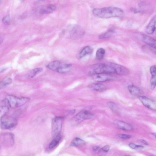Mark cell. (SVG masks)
I'll use <instances>...</instances> for the list:
<instances>
[{"label":"cell","mask_w":156,"mask_h":156,"mask_svg":"<svg viewBox=\"0 0 156 156\" xmlns=\"http://www.w3.org/2000/svg\"><path fill=\"white\" fill-rule=\"evenodd\" d=\"M92 13L95 16L103 19L121 17L124 13L122 9L115 7L94 8L92 10Z\"/></svg>","instance_id":"obj_1"},{"label":"cell","mask_w":156,"mask_h":156,"mask_svg":"<svg viewBox=\"0 0 156 156\" xmlns=\"http://www.w3.org/2000/svg\"><path fill=\"white\" fill-rule=\"evenodd\" d=\"M30 99L29 98L27 97H17L8 94L5 96L4 102L9 107L12 108H16L23 105Z\"/></svg>","instance_id":"obj_2"},{"label":"cell","mask_w":156,"mask_h":156,"mask_svg":"<svg viewBox=\"0 0 156 156\" xmlns=\"http://www.w3.org/2000/svg\"><path fill=\"white\" fill-rule=\"evenodd\" d=\"M72 65L69 63L59 60H55L48 63L47 67L49 69L60 73H65L69 72Z\"/></svg>","instance_id":"obj_3"},{"label":"cell","mask_w":156,"mask_h":156,"mask_svg":"<svg viewBox=\"0 0 156 156\" xmlns=\"http://www.w3.org/2000/svg\"><path fill=\"white\" fill-rule=\"evenodd\" d=\"M93 74L115 73L112 62L99 63L94 65L92 67Z\"/></svg>","instance_id":"obj_4"},{"label":"cell","mask_w":156,"mask_h":156,"mask_svg":"<svg viewBox=\"0 0 156 156\" xmlns=\"http://www.w3.org/2000/svg\"><path fill=\"white\" fill-rule=\"evenodd\" d=\"M17 124V120L14 117L5 115L2 116L0 120V126L3 129H9L16 127Z\"/></svg>","instance_id":"obj_5"},{"label":"cell","mask_w":156,"mask_h":156,"mask_svg":"<svg viewBox=\"0 0 156 156\" xmlns=\"http://www.w3.org/2000/svg\"><path fill=\"white\" fill-rule=\"evenodd\" d=\"M63 117L56 116L53 118L51 122V133L54 137L60 134Z\"/></svg>","instance_id":"obj_6"},{"label":"cell","mask_w":156,"mask_h":156,"mask_svg":"<svg viewBox=\"0 0 156 156\" xmlns=\"http://www.w3.org/2000/svg\"><path fill=\"white\" fill-rule=\"evenodd\" d=\"M0 142L5 146H12L14 143L13 134L10 133H2L0 136Z\"/></svg>","instance_id":"obj_7"},{"label":"cell","mask_w":156,"mask_h":156,"mask_svg":"<svg viewBox=\"0 0 156 156\" xmlns=\"http://www.w3.org/2000/svg\"><path fill=\"white\" fill-rule=\"evenodd\" d=\"M84 34V31L83 29L77 25L73 26L69 30L70 37L73 39H80L83 36Z\"/></svg>","instance_id":"obj_8"},{"label":"cell","mask_w":156,"mask_h":156,"mask_svg":"<svg viewBox=\"0 0 156 156\" xmlns=\"http://www.w3.org/2000/svg\"><path fill=\"white\" fill-rule=\"evenodd\" d=\"M94 115L93 114L87 109H84L78 113L75 117L76 122L80 123L83 120L92 118Z\"/></svg>","instance_id":"obj_9"},{"label":"cell","mask_w":156,"mask_h":156,"mask_svg":"<svg viewBox=\"0 0 156 156\" xmlns=\"http://www.w3.org/2000/svg\"><path fill=\"white\" fill-rule=\"evenodd\" d=\"M139 98L145 107L151 110H156V104L155 101L144 96H139Z\"/></svg>","instance_id":"obj_10"},{"label":"cell","mask_w":156,"mask_h":156,"mask_svg":"<svg viewBox=\"0 0 156 156\" xmlns=\"http://www.w3.org/2000/svg\"><path fill=\"white\" fill-rule=\"evenodd\" d=\"M138 37L140 40L147 44L153 48H156V40L154 38L144 34H140Z\"/></svg>","instance_id":"obj_11"},{"label":"cell","mask_w":156,"mask_h":156,"mask_svg":"<svg viewBox=\"0 0 156 156\" xmlns=\"http://www.w3.org/2000/svg\"><path fill=\"white\" fill-rule=\"evenodd\" d=\"M56 9V6L53 4L44 5L39 8L38 12L40 14H46L52 13Z\"/></svg>","instance_id":"obj_12"},{"label":"cell","mask_w":156,"mask_h":156,"mask_svg":"<svg viewBox=\"0 0 156 156\" xmlns=\"http://www.w3.org/2000/svg\"><path fill=\"white\" fill-rule=\"evenodd\" d=\"M115 73L117 75L125 76L128 75L129 73V70L126 67L121 65L112 63Z\"/></svg>","instance_id":"obj_13"},{"label":"cell","mask_w":156,"mask_h":156,"mask_svg":"<svg viewBox=\"0 0 156 156\" xmlns=\"http://www.w3.org/2000/svg\"><path fill=\"white\" fill-rule=\"evenodd\" d=\"M93 74L94 79L98 82H104L112 79V76L110 74L103 73Z\"/></svg>","instance_id":"obj_14"},{"label":"cell","mask_w":156,"mask_h":156,"mask_svg":"<svg viewBox=\"0 0 156 156\" xmlns=\"http://www.w3.org/2000/svg\"><path fill=\"white\" fill-rule=\"evenodd\" d=\"M156 16H154L151 20L145 29L146 32L148 34H152L155 29Z\"/></svg>","instance_id":"obj_15"},{"label":"cell","mask_w":156,"mask_h":156,"mask_svg":"<svg viewBox=\"0 0 156 156\" xmlns=\"http://www.w3.org/2000/svg\"><path fill=\"white\" fill-rule=\"evenodd\" d=\"M115 124L119 128L124 130L129 131L133 129V127L131 124L122 121H116L115 122Z\"/></svg>","instance_id":"obj_16"},{"label":"cell","mask_w":156,"mask_h":156,"mask_svg":"<svg viewBox=\"0 0 156 156\" xmlns=\"http://www.w3.org/2000/svg\"><path fill=\"white\" fill-rule=\"evenodd\" d=\"M129 93L134 96H140L141 94V90L137 87L133 85H129L128 87Z\"/></svg>","instance_id":"obj_17"},{"label":"cell","mask_w":156,"mask_h":156,"mask_svg":"<svg viewBox=\"0 0 156 156\" xmlns=\"http://www.w3.org/2000/svg\"><path fill=\"white\" fill-rule=\"evenodd\" d=\"M92 90L99 92L103 91L107 89V87L105 85L100 83H93L89 86Z\"/></svg>","instance_id":"obj_18"},{"label":"cell","mask_w":156,"mask_h":156,"mask_svg":"<svg viewBox=\"0 0 156 156\" xmlns=\"http://www.w3.org/2000/svg\"><path fill=\"white\" fill-rule=\"evenodd\" d=\"M62 139L61 134L54 137L49 145V148L50 150L54 148L59 144Z\"/></svg>","instance_id":"obj_19"},{"label":"cell","mask_w":156,"mask_h":156,"mask_svg":"<svg viewBox=\"0 0 156 156\" xmlns=\"http://www.w3.org/2000/svg\"><path fill=\"white\" fill-rule=\"evenodd\" d=\"M92 49L89 46H86L84 47L80 52L79 57L81 58L86 55L89 54L92 52Z\"/></svg>","instance_id":"obj_20"},{"label":"cell","mask_w":156,"mask_h":156,"mask_svg":"<svg viewBox=\"0 0 156 156\" xmlns=\"http://www.w3.org/2000/svg\"><path fill=\"white\" fill-rule=\"evenodd\" d=\"M85 141L82 139L78 138H75L70 144L69 146L72 147H77L85 144Z\"/></svg>","instance_id":"obj_21"},{"label":"cell","mask_w":156,"mask_h":156,"mask_svg":"<svg viewBox=\"0 0 156 156\" xmlns=\"http://www.w3.org/2000/svg\"><path fill=\"white\" fill-rule=\"evenodd\" d=\"M43 69L41 67L36 68L33 69L28 74V77L31 78L34 77L37 74L41 73Z\"/></svg>","instance_id":"obj_22"},{"label":"cell","mask_w":156,"mask_h":156,"mask_svg":"<svg viewBox=\"0 0 156 156\" xmlns=\"http://www.w3.org/2000/svg\"><path fill=\"white\" fill-rule=\"evenodd\" d=\"M105 50L103 48H98L96 52V57L97 59L100 60L103 58L105 54Z\"/></svg>","instance_id":"obj_23"},{"label":"cell","mask_w":156,"mask_h":156,"mask_svg":"<svg viewBox=\"0 0 156 156\" xmlns=\"http://www.w3.org/2000/svg\"><path fill=\"white\" fill-rule=\"evenodd\" d=\"M12 79L9 77H7L0 82V89L10 84L12 82Z\"/></svg>","instance_id":"obj_24"},{"label":"cell","mask_w":156,"mask_h":156,"mask_svg":"<svg viewBox=\"0 0 156 156\" xmlns=\"http://www.w3.org/2000/svg\"><path fill=\"white\" fill-rule=\"evenodd\" d=\"M107 105L110 109L114 113H118L119 109L116 105L114 102L109 101L107 103Z\"/></svg>","instance_id":"obj_25"},{"label":"cell","mask_w":156,"mask_h":156,"mask_svg":"<svg viewBox=\"0 0 156 156\" xmlns=\"http://www.w3.org/2000/svg\"><path fill=\"white\" fill-rule=\"evenodd\" d=\"M9 107L6 104L0 106V116L6 115L9 110Z\"/></svg>","instance_id":"obj_26"},{"label":"cell","mask_w":156,"mask_h":156,"mask_svg":"<svg viewBox=\"0 0 156 156\" xmlns=\"http://www.w3.org/2000/svg\"><path fill=\"white\" fill-rule=\"evenodd\" d=\"M112 30H110L106 32L103 34L99 35V38L100 39H103L107 38L110 37L113 32Z\"/></svg>","instance_id":"obj_27"},{"label":"cell","mask_w":156,"mask_h":156,"mask_svg":"<svg viewBox=\"0 0 156 156\" xmlns=\"http://www.w3.org/2000/svg\"><path fill=\"white\" fill-rule=\"evenodd\" d=\"M156 76H152L150 81V87L151 90H153L156 86Z\"/></svg>","instance_id":"obj_28"},{"label":"cell","mask_w":156,"mask_h":156,"mask_svg":"<svg viewBox=\"0 0 156 156\" xmlns=\"http://www.w3.org/2000/svg\"><path fill=\"white\" fill-rule=\"evenodd\" d=\"M3 23L5 25H9L10 22V18L9 15H7L4 17L2 19Z\"/></svg>","instance_id":"obj_29"},{"label":"cell","mask_w":156,"mask_h":156,"mask_svg":"<svg viewBox=\"0 0 156 156\" xmlns=\"http://www.w3.org/2000/svg\"><path fill=\"white\" fill-rule=\"evenodd\" d=\"M129 146L132 148L135 149H142L144 147L142 146L136 145L135 144L131 143L129 144Z\"/></svg>","instance_id":"obj_30"},{"label":"cell","mask_w":156,"mask_h":156,"mask_svg":"<svg viewBox=\"0 0 156 156\" xmlns=\"http://www.w3.org/2000/svg\"><path fill=\"white\" fill-rule=\"evenodd\" d=\"M150 72L152 76H156V66L153 65L151 67Z\"/></svg>","instance_id":"obj_31"},{"label":"cell","mask_w":156,"mask_h":156,"mask_svg":"<svg viewBox=\"0 0 156 156\" xmlns=\"http://www.w3.org/2000/svg\"><path fill=\"white\" fill-rule=\"evenodd\" d=\"M117 136L119 138L124 139H129L131 137L130 135L124 134H118Z\"/></svg>","instance_id":"obj_32"},{"label":"cell","mask_w":156,"mask_h":156,"mask_svg":"<svg viewBox=\"0 0 156 156\" xmlns=\"http://www.w3.org/2000/svg\"><path fill=\"white\" fill-rule=\"evenodd\" d=\"M109 149L110 147L108 145H106L103 147L102 148L101 150L104 152H107L109 151Z\"/></svg>","instance_id":"obj_33"},{"label":"cell","mask_w":156,"mask_h":156,"mask_svg":"<svg viewBox=\"0 0 156 156\" xmlns=\"http://www.w3.org/2000/svg\"><path fill=\"white\" fill-rule=\"evenodd\" d=\"M99 147L98 146H95L94 147H93V149L94 151H97L99 149Z\"/></svg>","instance_id":"obj_34"},{"label":"cell","mask_w":156,"mask_h":156,"mask_svg":"<svg viewBox=\"0 0 156 156\" xmlns=\"http://www.w3.org/2000/svg\"><path fill=\"white\" fill-rule=\"evenodd\" d=\"M140 141L145 145H148V143L147 142L144 140H140Z\"/></svg>","instance_id":"obj_35"},{"label":"cell","mask_w":156,"mask_h":156,"mask_svg":"<svg viewBox=\"0 0 156 156\" xmlns=\"http://www.w3.org/2000/svg\"><path fill=\"white\" fill-rule=\"evenodd\" d=\"M2 40H3V39H2V37H0V44L2 42Z\"/></svg>","instance_id":"obj_36"},{"label":"cell","mask_w":156,"mask_h":156,"mask_svg":"<svg viewBox=\"0 0 156 156\" xmlns=\"http://www.w3.org/2000/svg\"><path fill=\"white\" fill-rule=\"evenodd\" d=\"M25 156H32L31 155H27Z\"/></svg>","instance_id":"obj_37"},{"label":"cell","mask_w":156,"mask_h":156,"mask_svg":"<svg viewBox=\"0 0 156 156\" xmlns=\"http://www.w3.org/2000/svg\"><path fill=\"white\" fill-rule=\"evenodd\" d=\"M4 70V69H2V70ZM2 71H1L0 72H2Z\"/></svg>","instance_id":"obj_38"},{"label":"cell","mask_w":156,"mask_h":156,"mask_svg":"<svg viewBox=\"0 0 156 156\" xmlns=\"http://www.w3.org/2000/svg\"><path fill=\"white\" fill-rule=\"evenodd\" d=\"M128 156V155H124V156Z\"/></svg>","instance_id":"obj_39"},{"label":"cell","mask_w":156,"mask_h":156,"mask_svg":"<svg viewBox=\"0 0 156 156\" xmlns=\"http://www.w3.org/2000/svg\"><path fill=\"white\" fill-rule=\"evenodd\" d=\"M2 1L0 0V2Z\"/></svg>","instance_id":"obj_40"},{"label":"cell","mask_w":156,"mask_h":156,"mask_svg":"<svg viewBox=\"0 0 156 156\" xmlns=\"http://www.w3.org/2000/svg\"></svg>","instance_id":"obj_41"}]
</instances>
